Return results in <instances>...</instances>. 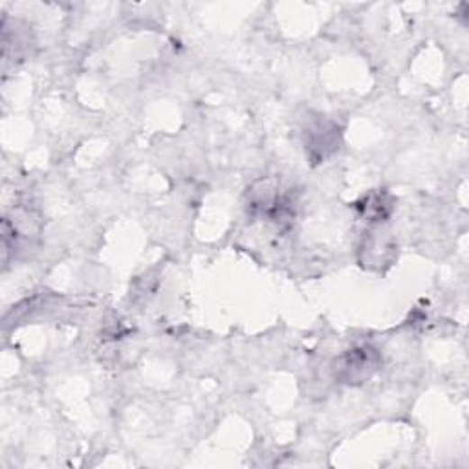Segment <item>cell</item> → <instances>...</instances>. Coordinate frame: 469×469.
<instances>
[{
    "label": "cell",
    "mask_w": 469,
    "mask_h": 469,
    "mask_svg": "<svg viewBox=\"0 0 469 469\" xmlns=\"http://www.w3.org/2000/svg\"><path fill=\"white\" fill-rule=\"evenodd\" d=\"M382 356L376 348L361 345L350 348L336 361V378L345 385H361L369 382L380 369Z\"/></svg>",
    "instance_id": "6da1fadb"
},
{
    "label": "cell",
    "mask_w": 469,
    "mask_h": 469,
    "mask_svg": "<svg viewBox=\"0 0 469 469\" xmlns=\"http://www.w3.org/2000/svg\"><path fill=\"white\" fill-rule=\"evenodd\" d=\"M338 129L329 122H318L306 131V150L316 162L325 160L338 149Z\"/></svg>",
    "instance_id": "7a4b0ae2"
},
{
    "label": "cell",
    "mask_w": 469,
    "mask_h": 469,
    "mask_svg": "<svg viewBox=\"0 0 469 469\" xmlns=\"http://www.w3.org/2000/svg\"><path fill=\"white\" fill-rule=\"evenodd\" d=\"M356 210L363 217L371 219V222H380L391 215L392 205L391 198L385 193H371L356 203Z\"/></svg>",
    "instance_id": "3957f363"
}]
</instances>
